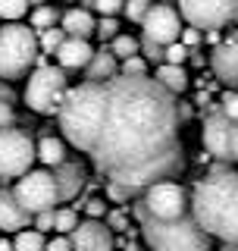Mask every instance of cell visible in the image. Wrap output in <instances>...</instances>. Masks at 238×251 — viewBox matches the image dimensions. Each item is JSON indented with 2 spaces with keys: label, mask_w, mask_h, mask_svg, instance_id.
Wrapping results in <instances>:
<instances>
[{
  "label": "cell",
  "mask_w": 238,
  "mask_h": 251,
  "mask_svg": "<svg viewBox=\"0 0 238 251\" xmlns=\"http://www.w3.org/2000/svg\"><path fill=\"white\" fill-rule=\"evenodd\" d=\"M182 110L157 78L82 82L60 110L63 138L88 154L107 182L147 192L185 170L179 141Z\"/></svg>",
  "instance_id": "cell-1"
},
{
  "label": "cell",
  "mask_w": 238,
  "mask_h": 251,
  "mask_svg": "<svg viewBox=\"0 0 238 251\" xmlns=\"http://www.w3.org/2000/svg\"><path fill=\"white\" fill-rule=\"evenodd\" d=\"M191 214L210 239L238 245V173H207L191 185Z\"/></svg>",
  "instance_id": "cell-2"
},
{
  "label": "cell",
  "mask_w": 238,
  "mask_h": 251,
  "mask_svg": "<svg viewBox=\"0 0 238 251\" xmlns=\"http://www.w3.org/2000/svg\"><path fill=\"white\" fill-rule=\"evenodd\" d=\"M132 214L141 223V235L150 251H210V235L201 229L194 214H185L182 220H150L141 201H135Z\"/></svg>",
  "instance_id": "cell-3"
},
{
  "label": "cell",
  "mask_w": 238,
  "mask_h": 251,
  "mask_svg": "<svg viewBox=\"0 0 238 251\" xmlns=\"http://www.w3.org/2000/svg\"><path fill=\"white\" fill-rule=\"evenodd\" d=\"M41 57V38L35 28L22 22H6L0 28V78L13 82L31 73V66Z\"/></svg>",
  "instance_id": "cell-4"
},
{
  "label": "cell",
  "mask_w": 238,
  "mask_h": 251,
  "mask_svg": "<svg viewBox=\"0 0 238 251\" xmlns=\"http://www.w3.org/2000/svg\"><path fill=\"white\" fill-rule=\"evenodd\" d=\"M66 94H69V82H66V69L60 66H38L28 73V85H25V104L31 113H41L50 116L57 113L63 104H66Z\"/></svg>",
  "instance_id": "cell-5"
},
{
  "label": "cell",
  "mask_w": 238,
  "mask_h": 251,
  "mask_svg": "<svg viewBox=\"0 0 238 251\" xmlns=\"http://www.w3.org/2000/svg\"><path fill=\"white\" fill-rule=\"evenodd\" d=\"M13 192H16L19 204L31 217L47 214V210H57V204H60L57 179H53V173H47V170H31L28 176H22L19 182H16Z\"/></svg>",
  "instance_id": "cell-6"
},
{
  "label": "cell",
  "mask_w": 238,
  "mask_h": 251,
  "mask_svg": "<svg viewBox=\"0 0 238 251\" xmlns=\"http://www.w3.org/2000/svg\"><path fill=\"white\" fill-rule=\"evenodd\" d=\"M38 157V145L22 129L0 132V179H22L31 173V160Z\"/></svg>",
  "instance_id": "cell-7"
},
{
  "label": "cell",
  "mask_w": 238,
  "mask_h": 251,
  "mask_svg": "<svg viewBox=\"0 0 238 251\" xmlns=\"http://www.w3.org/2000/svg\"><path fill=\"white\" fill-rule=\"evenodd\" d=\"M150 220H182L185 214H191V195L185 192L179 182H157L141 195Z\"/></svg>",
  "instance_id": "cell-8"
},
{
  "label": "cell",
  "mask_w": 238,
  "mask_h": 251,
  "mask_svg": "<svg viewBox=\"0 0 238 251\" xmlns=\"http://www.w3.org/2000/svg\"><path fill=\"white\" fill-rule=\"evenodd\" d=\"M238 0H179V13L191 28L219 31L223 25L235 22Z\"/></svg>",
  "instance_id": "cell-9"
},
{
  "label": "cell",
  "mask_w": 238,
  "mask_h": 251,
  "mask_svg": "<svg viewBox=\"0 0 238 251\" xmlns=\"http://www.w3.org/2000/svg\"><path fill=\"white\" fill-rule=\"evenodd\" d=\"M141 28H144V38H150V41L160 44V47L182 41V31H185L182 28V13L169 3H154V10L147 13Z\"/></svg>",
  "instance_id": "cell-10"
},
{
  "label": "cell",
  "mask_w": 238,
  "mask_h": 251,
  "mask_svg": "<svg viewBox=\"0 0 238 251\" xmlns=\"http://www.w3.org/2000/svg\"><path fill=\"white\" fill-rule=\"evenodd\" d=\"M232 129L235 120H229L223 110H210L204 116V148L210 157H216L219 163H229V145H232Z\"/></svg>",
  "instance_id": "cell-11"
},
{
  "label": "cell",
  "mask_w": 238,
  "mask_h": 251,
  "mask_svg": "<svg viewBox=\"0 0 238 251\" xmlns=\"http://www.w3.org/2000/svg\"><path fill=\"white\" fill-rule=\"evenodd\" d=\"M210 69H213V78H216V82H223V85L238 91V28L229 31V38H223L219 47H213Z\"/></svg>",
  "instance_id": "cell-12"
},
{
  "label": "cell",
  "mask_w": 238,
  "mask_h": 251,
  "mask_svg": "<svg viewBox=\"0 0 238 251\" xmlns=\"http://www.w3.org/2000/svg\"><path fill=\"white\" fill-rule=\"evenodd\" d=\"M75 251H113L116 239L113 229L107 226V220H82L78 229L69 235Z\"/></svg>",
  "instance_id": "cell-13"
},
{
  "label": "cell",
  "mask_w": 238,
  "mask_h": 251,
  "mask_svg": "<svg viewBox=\"0 0 238 251\" xmlns=\"http://www.w3.org/2000/svg\"><path fill=\"white\" fill-rule=\"evenodd\" d=\"M35 223V217L19 204L13 188H0V232H22Z\"/></svg>",
  "instance_id": "cell-14"
},
{
  "label": "cell",
  "mask_w": 238,
  "mask_h": 251,
  "mask_svg": "<svg viewBox=\"0 0 238 251\" xmlns=\"http://www.w3.org/2000/svg\"><path fill=\"white\" fill-rule=\"evenodd\" d=\"M53 179H57V188H60V201H72L82 195L85 182H88V176H85V167L78 160H66L63 167L53 170Z\"/></svg>",
  "instance_id": "cell-15"
},
{
  "label": "cell",
  "mask_w": 238,
  "mask_h": 251,
  "mask_svg": "<svg viewBox=\"0 0 238 251\" xmlns=\"http://www.w3.org/2000/svg\"><path fill=\"white\" fill-rule=\"evenodd\" d=\"M60 28L66 31L69 38H82V41H88L91 35H97V22H94L91 10H85V6H75V10L63 13Z\"/></svg>",
  "instance_id": "cell-16"
},
{
  "label": "cell",
  "mask_w": 238,
  "mask_h": 251,
  "mask_svg": "<svg viewBox=\"0 0 238 251\" xmlns=\"http://www.w3.org/2000/svg\"><path fill=\"white\" fill-rule=\"evenodd\" d=\"M82 73H85V82H110V78L119 75V60L113 57L110 47H100V50H94L91 63Z\"/></svg>",
  "instance_id": "cell-17"
},
{
  "label": "cell",
  "mask_w": 238,
  "mask_h": 251,
  "mask_svg": "<svg viewBox=\"0 0 238 251\" xmlns=\"http://www.w3.org/2000/svg\"><path fill=\"white\" fill-rule=\"evenodd\" d=\"M94 50L88 41H82V38H66V44L57 50V63L60 69H85L91 63Z\"/></svg>",
  "instance_id": "cell-18"
},
{
  "label": "cell",
  "mask_w": 238,
  "mask_h": 251,
  "mask_svg": "<svg viewBox=\"0 0 238 251\" xmlns=\"http://www.w3.org/2000/svg\"><path fill=\"white\" fill-rule=\"evenodd\" d=\"M157 82L163 85L169 94H185L188 91V85H191V78H188V73L182 66H169V63H160L157 66Z\"/></svg>",
  "instance_id": "cell-19"
},
{
  "label": "cell",
  "mask_w": 238,
  "mask_h": 251,
  "mask_svg": "<svg viewBox=\"0 0 238 251\" xmlns=\"http://www.w3.org/2000/svg\"><path fill=\"white\" fill-rule=\"evenodd\" d=\"M38 160L47 163V167H63V163L69 160L66 157V141L63 138H53V135H44L41 141H38Z\"/></svg>",
  "instance_id": "cell-20"
},
{
  "label": "cell",
  "mask_w": 238,
  "mask_h": 251,
  "mask_svg": "<svg viewBox=\"0 0 238 251\" xmlns=\"http://www.w3.org/2000/svg\"><path fill=\"white\" fill-rule=\"evenodd\" d=\"M57 22H63V13L57 10V6H50V3H41V6H35V10H31L28 25L35 28L38 35H44V31L57 28Z\"/></svg>",
  "instance_id": "cell-21"
},
{
  "label": "cell",
  "mask_w": 238,
  "mask_h": 251,
  "mask_svg": "<svg viewBox=\"0 0 238 251\" xmlns=\"http://www.w3.org/2000/svg\"><path fill=\"white\" fill-rule=\"evenodd\" d=\"M13 248L16 251H47V239L38 229H22V232H16Z\"/></svg>",
  "instance_id": "cell-22"
},
{
  "label": "cell",
  "mask_w": 238,
  "mask_h": 251,
  "mask_svg": "<svg viewBox=\"0 0 238 251\" xmlns=\"http://www.w3.org/2000/svg\"><path fill=\"white\" fill-rule=\"evenodd\" d=\"M110 50H113V57L116 60H132V57H138L141 53V41H135L132 35H119L113 44H110Z\"/></svg>",
  "instance_id": "cell-23"
},
{
  "label": "cell",
  "mask_w": 238,
  "mask_h": 251,
  "mask_svg": "<svg viewBox=\"0 0 238 251\" xmlns=\"http://www.w3.org/2000/svg\"><path fill=\"white\" fill-rule=\"evenodd\" d=\"M53 229H57L60 235H72L78 229V217H75V210L72 207H60V210H53Z\"/></svg>",
  "instance_id": "cell-24"
},
{
  "label": "cell",
  "mask_w": 238,
  "mask_h": 251,
  "mask_svg": "<svg viewBox=\"0 0 238 251\" xmlns=\"http://www.w3.org/2000/svg\"><path fill=\"white\" fill-rule=\"evenodd\" d=\"M66 31H63V28H50V31H44V35H41V53H44V57H50V53H53V57H57V50H60V47L63 44H66Z\"/></svg>",
  "instance_id": "cell-25"
},
{
  "label": "cell",
  "mask_w": 238,
  "mask_h": 251,
  "mask_svg": "<svg viewBox=\"0 0 238 251\" xmlns=\"http://www.w3.org/2000/svg\"><path fill=\"white\" fill-rule=\"evenodd\" d=\"M154 10V0H125V16H129L132 22H138V25H144V19H147V13Z\"/></svg>",
  "instance_id": "cell-26"
},
{
  "label": "cell",
  "mask_w": 238,
  "mask_h": 251,
  "mask_svg": "<svg viewBox=\"0 0 238 251\" xmlns=\"http://www.w3.org/2000/svg\"><path fill=\"white\" fill-rule=\"evenodd\" d=\"M28 13V0H0V19L3 22H16Z\"/></svg>",
  "instance_id": "cell-27"
},
{
  "label": "cell",
  "mask_w": 238,
  "mask_h": 251,
  "mask_svg": "<svg viewBox=\"0 0 238 251\" xmlns=\"http://www.w3.org/2000/svg\"><path fill=\"white\" fill-rule=\"evenodd\" d=\"M119 75H125V78H147V60L138 53V57L119 63Z\"/></svg>",
  "instance_id": "cell-28"
},
{
  "label": "cell",
  "mask_w": 238,
  "mask_h": 251,
  "mask_svg": "<svg viewBox=\"0 0 238 251\" xmlns=\"http://www.w3.org/2000/svg\"><path fill=\"white\" fill-rule=\"evenodd\" d=\"M138 195H144V192H135V188L119 185V182H107V198L116 201V204H129L132 198H138Z\"/></svg>",
  "instance_id": "cell-29"
},
{
  "label": "cell",
  "mask_w": 238,
  "mask_h": 251,
  "mask_svg": "<svg viewBox=\"0 0 238 251\" xmlns=\"http://www.w3.org/2000/svg\"><path fill=\"white\" fill-rule=\"evenodd\" d=\"M185 60H191V47H185L182 41H176V44L166 47V60H163V63H169V66H182Z\"/></svg>",
  "instance_id": "cell-30"
},
{
  "label": "cell",
  "mask_w": 238,
  "mask_h": 251,
  "mask_svg": "<svg viewBox=\"0 0 238 251\" xmlns=\"http://www.w3.org/2000/svg\"><path fill=\"white\" fill-rule=\"evenodd\" d=\"M97 38H100L104 44H113L116 38H119V22L113 19V16H107V19L97 22Z\"/></svg>",
  "instance_id": "cell-31"
},
{
  "label": "cell",
  "mask_w": 238,
  "mask_h": 251,
  "mask_svg": "<svg viewBox=\"0 0 238 251\" xmlns=\"http://www.w3.org/2000/svg\"><path fill=\"white\" fill-rule=\"evenodd\" d=\"M107 226L113 232H132V226H129V210H110L107 214Z\"/></svg>",
  "instance_id": "cell-32"
},
{
  "label": "cell",
  "mask_w": 238,
  "mask_h": 251,
  "mask_svg": "<svg viewBox=\"0 0 238 251\" xmlns=\"http://www.w3.org/2000/svg\"><path fill=\"white\" fill-rule=\"evenodd\" d=\"M219 110H223L229 120L238 123V91H235V88H229L223 98H219Z\"/></svg>",
  "instance_id": "cell-33"
},
{
  "label": "cell",
  "mask_w": 238,
  "mask_h": 251,
  "mask_svg": "<svg viewBox=\"0 0 238 251\" xmlns=\"http://www.w3.org/2000/svg\"><path fill=\"white\" fill-rule=\"evenodd\" d=\"M94 10L100 13V19H107V16L116 19V13L125 10V0H94Z\"/></svg>",
  "instance_id": "cell-34"
},
{
  "label": "cell",
  "mask_w": 238,
  "mask_h": 251,
  "mask_svg": "<svg viewBox=\"0 0 238 251\" xmlns=\"http://www.w3.org/2000/svg\"><path fill=\"white\" fill-rule=\"evenodd\" d=\"M82 207H85V214H88V220H107V204H104V198H88Z\"/></svg>",
  "instance_id": "cell-35"
},
{
  "label": "cell",
  "mask_w": 238,
  "mask_h": 251,
  "mask_svg": "<svg viewBox=\"0 0 238 251\" xmlns=\"http://www.w3.org/2000/svg\"><path fill=\"white\" fill-rule=\"evenodd\" d=\"M141 53H144V60H166V47L154 44L150 38H141Z\"/></svg>",
  "instance_id": "cell-36"
},
{
  "label": "cell",
  "mask_w": 238,
  "mask_h": 251,
  "mask_svg": "<svg viewBox=\"0 0 238 251\" xmlns=\"http://www.w3.org/2000/svg\"><path fill=\"white\" fill-rule=\"evenodd\" d=\"M13 123H16V113H13V107L6 104V100H0V132L13 129Z\"/></svg>",
  "instance_id": "cell-37"
},
{
  "label": "cell",
  "mask_w": 238,
  "mask_h": 251,
  "mask_svg": "<svg viewBox=\"0 0 238 251\" xmlns=\"http://www.w3.org/2000/svg\"><path fill=\"white\" fill-rule=\"evenodd\" d=\"M201 41H204V31H201V28H191V25H188L185 31H182V44L191 47V50H194V47L201 44Z\"/></svg>",
  "instance_id": "cell-38"
},
{
  "label": "cell",
  "mask_w": 238,
  "mask_h": 251,
  "mask_svg": "<svg viewBox=\"0 0 238 251\" xmlns=\"http://www.w3.org/2000/svg\"><path fill=\"white\" fill-rule=\"evenodd\" d=\"M47 251H75V248H72V239H69V235H57V239L47 242Z\"/></svg>",
  "instance_id": "cell-39"
},
{
  "label": "cell",
  "mask_w": 238,
  "mask_h": 251,
  "mask_svg": "<svg viewBox=\"0 0 238 251\" xmlns=\"http://www.w3.org/2000/svg\"><path fill=\"white\" fill-rule=\"evenodd\" d=\"M35 229H38V232H50V229H53V210H47V214H38V217H35Z\"/></svg>",
  "instance_id": "cell-40"
},
{
  "label": "cell",
  "mask_w": 238,
  "mask_h": 251,
  "mask_svg": "<svg viewBox=\"0 0 238 251\" xmlns=\"http://www.w3.org/2000/svg\"><path fill=\"white\" fill-rule=\"evenodd\" d=\"M229 163H238V123L232 129V145H229Z\"/></svg>",
  "instance_id": "cell-41"
},
{
  "label": "cell",
  "mask_w": 238,
  "mask_h": 251,
  "mask_svg": "<svg viewBox=\"0 0 238 251\" xmlns=\"http://www.w3.org/2000/svg\"><path fill=\"white\" fill-rule=\"evenodd\" d=\"M194 104L204 110V104H210V94H207V91H201V94H197V98H194Z\"/></svg>",
  "instance_id": "cell-42"
},
{
  "label": "cell",
  "mask_w": 238,
  "mask_h": 251,
  "mask_svg": "<svg viewBox=\"0 0 238 251\" xmlns=\"http://www.w3.org/2000/svg\"><path fill=\"white\" fill-rule=\"evenodd\" d=\"M0 100H6V104L13 100V91H10V88H3V85H0Z\"/></svg>",
  "instance_id": "cell-43"
},
{
  "label": "cell",
  "mask_w": 238,
  "mask_h": 251,
  "mask_svg": "<svg viewBox=\"0 0 238 251\" xmlns=\"http://www.w3.org/2000/svg\"><path fill=\"white\" fill-rule=\"evenodd\" d=\"M191 63H194V66H204V57H201V50H191Z\"/></svg>",
  "instance_id": "cell-44"
},
{
  "label": "cell",
  "mask_w": 238,
  "mask_h": 251,
  "mask_svg": "<svg viewBox=\"0 0 238 251\" xmlns=\"http://www.w3.org/2000/svg\"><path fill=\"white\" fill-rule=\"evenodd\" d=\"M0 251H16V248H13L10 239H0Z\"/></svg>",
  "instance_id": "cell-45"
},
{
  "label": "cell",
  "mask_w": 238,
  "mask_h": 251,
  "mask_svg": "<svg viewBox=\"0 0 238 251\" xmlns=\"http://www.w3.org/2000/svg\"><path fill=\"white\" fill-rule=\"evenodd\" d=\"M219 251H238V245H223Z\"/></svg>",
  "instance_id": "cell-46"
},
{
  "label": "cell",
  "mask_w": 238,
  "mask_h": 251,
  "mask_svg": "<svg viewBox=\"0 0 238 251\" xmlns=\"http://www.w3.org/2000/svg\"><path fill=\"white\" fill-rule=\"evenodd\" d=\"M28 3H44V0H28Z\"/></svg>",
  "instance_id": "cell-47"
},
{
  "label": "cell",
  "mask_w": 238,
  "mask_h": 251,
  "mask_svg": "<svg viewBox=\"0 0 238 251\" xmlns=\"http://www.w3.org/2000/svg\"><path fill=\"white\" fill-rule=\"evenodd\" d=\"M235 22H238V10H235Z\"/></svg>",
  "instance_id": "cell-48"
},
{
  "label": "cell",
  "mask_w": 238,
  "mask_h": 251,
  "mask_svg": "<svg viewBox=\"0 0 238 251\" xmlns=\"http://www.w3.org/2000/svg\"><path fill=\"white\" fill-rule=\"evenodd\" d=\"M66 3H72V0H66Z\"/></svg>",
  "instance_id": "cell-49"
},
{
  "label": "cell",
  "mask_w": 238,
  "mask_h": 251,
  "mask_svg": "<svg viewBox=\"0 0 238 251\" xmlns=\"http://www.w3.org/2000/svg\"><path fill=\"white\" fill-rule=\"evenodd\" d=\"M0 239H3V235H0Z\"/></svg>",
  "instance_id": "cell-50"
}]
</instances>
